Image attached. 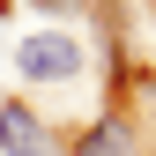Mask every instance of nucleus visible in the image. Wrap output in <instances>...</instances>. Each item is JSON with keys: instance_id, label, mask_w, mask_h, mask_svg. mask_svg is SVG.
Here are the masks:
<instances>
[{"instance_id": "f257e3e1", "label": "nucleus", "mask_w": 156, "mask_h": 156, "mask_svg": "<svg viewBox=\"0 0 156 156\" xmlns=\"http://www.w3.org/2000/svg\"><path fill=\"white\" fill-rule=\"evenodd\" d=\"M15 67L30 74V82H74L82 74V45H74L67 30H37L15 45Z\"/></svg>"}, {"instance_id": "f03ea898", "label": "nucleus", "mask_w": 156, "mask_h": 156, "mask_svg": "<svg viewBox=\"0 0 156 156\" xmlns=\"http://www.w3.org/2000/svg\"><path fill=\"white\" fill-rule=\"evenodd\" d=\"M0 156H60L52 126L37 119V104H23V97L0 104Z\"/></svg>"}, {"instance_id": "7ed1b4c3", "label": "nucleus", "mask_w": 156, "mask_h": 156, "mask_svg": "<svg viewBox=\"0 0 156 156\" xmlns=\"http://www.w3.org/2000/svg\"><path fill=\"white\" fill-rule=\"evenodd\" d=\"M67 156H141V134H134L126 112H104V119H89L82 134H74Z\"/></svg>"}, {"instance_id": "20e7f679", "label": "nucleus", "mask_w": 156, "mask_h": 156, "mask_svg": "<svg viewBox=\"0 0 156 156\" xmlns=\"http://www.w3.org/2000/svg\"><path fill=\"white\" fill-rule=\"evenodd\" d=\"M0 15H8V0H0Z\"/></svg>"}]
</instances>
